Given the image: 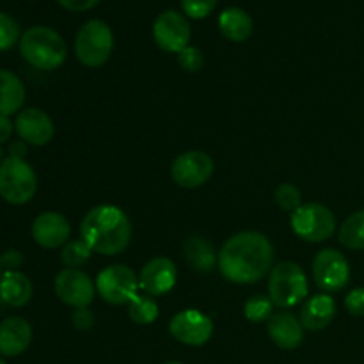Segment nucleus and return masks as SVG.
Segmentation results:
<instances>
[{"label":"nucleus","mask_w":364,"mask_h":364,"mask_svg":"<svg viewBox=\"0 0 364 364\" xmlns=\"http://www.w3.org/2000/svg\"><path fill=\"white\" fill-rule=\"evenodd\" d=\"M272 263V242L259 231H240L223 245L217 265L230 283L252 284L269 276Z\"/></svg>","instance_id":"1"},{"label":"nucleus","mask_w":364,"mask_h":364,"mask_svg":"<svg viewBox=\"0 0 364 364\" xmlns=\"http://www.w3.org/2000/svg\"><path fill=\"white\" fill-rule=\"evenodd\" d=\"M80 238L98 255H121L130 244L132 223L117 206L98 205L82 219Z\"/></svg>","instance_id":"2"},{"label":"nucleus","mask_w":364,"mask_h":364,"mask_svg":"<svg viewBox=\"0 0 364 364\" xmlns=\"http://www.w3.org/2000/svg\"><path fill=\"white\" fill-rule=\"evenodd\" d=\"M20 53L36 70L53 71L64 64L68 48L59 32L50 27L36 25L21 34Z\"/></svg>","instance_id":"3"},{"label":"nucleus","mask_w":364,"mask_h":364,"mask_svg":"<svg viewBox=\"0 0 364 364\" xmlns=\"http://www.w3.org/2000/svg\"><path fill=\"white\" fill-rule=\"evenodd\" d=\"M309 294L308 276L301 265L294 262H281L269 274V297L274 306L290 309L301 304Z\"/></svg>","instance_id":"4"},{"label":"nucleus","mask_w":364,"mask_h":364,"mask_svg":"<svg viewBox=\"0 0 364 364\" xmlns=\"http://www.w3.org/2000/svg\"><path fill=\"white\" fill-rule=\"evenodd\" d=\"M38 191V176L25 159L6 156L0 164V198L14 206L31 201Z\"/></svg>","instance_id":"5"},{"label":"nucleus","mask_w":364,"mask_h":364,"mask_svg":"<svg viewBox=\"0 0 364 364\" xmlns=\"http://www.w3.org/2000/svg\"><path fill=\"white\" fill-rule=\"evenodd\" d=\"M112 28L103 20H89L75 38V55L87 68L103 66L112 55Z\"/></svg>","instance_id":"6"},{"label":"nucleus","mask_w":364,"mask_h":364,"mask_svg":"<svg viewBox=\"0 0 364 364\" xmlns=\"http://www.w3.org/2000/svg\"><path fill=\"white\" fill-rule=\"evenodd\" d=\"M291 230L301 240L320 244L329 240L336 231V217L320 203H306L291 213Z\"/></svg>","instance_id":"7"},{"label":"nucleus","mask_w":364,"mask_h":364,"mask_svg":"<svg viewBox=\"0 0 364 364\" xmlns=\"http://www.w3.org/2000/svg\"><path fill=\"white\" fill-rule=\"evenodd\" d=\"M96 291L112 306L128 304L139 294V277L130 267L109 265L98 274L95 281Z\"/></svg>","instance_id":"8"},{"label":"nucleus","mask_w":364,"mask_h":364,"mask_svg":"<svg viewBox=\"0 0 364 364\" xmlns=\"http://www.w3.org/2000/svg\"><path fill=\"white\" fill-rule=\"evenodd\" d=\"M313 279L323 291H340L350 281V265L340 251L333 247L322 249L311 265Z\"/></svg>","instance_id":"9"},{"label":"nucleus","mask_w":364,"mask_h":364,"mask_svg":"<svg viewBox=\"0 0 364 364\" xmlns=\"http://www.w3.org/2000/svg\"><path fill=\"white\" fill-rule=\"evenodd\" d=\"M53 290L60 302L75 309L87 308L96 297V284L80 269H64L53 281Z\"/></svg>","instance_id":"10"},{"label":"nucleus","mask_w":364,"mask_h":364,"mask_svg":"<svg viewBox=\"0 0 364 364\" xmlns=\"http://www.w3.org/2000/svg\"><path fill=\"white\" fill-rule=\"evenodd\" d=\"M169 333L180 343L188 347H203L213 334V322L198 309H183L169 322Z\"/></svg>","instance_id":"11"},{"label":"nucleus","mask_w":364,"mask_h":364,"mask_svg":"<svg viewBox=\"0 0 364 364\" xmlns=\"http://www.w3.org/2000/svg\"><path fill=\"white\" fill-rule=\"evenodd\" d=\"M213 160L212 156L206 155L205 151H192L181 153L171 166V176L174 183L183 188H198L205 185L213 174Z\"/></svg>","instance_id":"12"},{"label":"nucleus","mask_w":364,"mask_h":364,"mask_svg":"<svg viewBox=\"0 0 364 364\" xmlns=\"http://www.w3.org/2000/svg\"><path fill=\"white\" fill-rule=\"evenodd\" d=\"M153 39L164 52H183L191 41V23L178 11H164L153 23Z\"/></svg>","instance_id":"13"},{"label":"nucleus","mask_w":364,"mask_h":364,"mask_svg":"<svg viewBox=\"0 0 364 364\" xmlns=\"http://www.w3.org/2000/svg\"><path fill=\"white\" fill-rule=\"evenodd\" d=\"M14 132L23 142L31 146H46L53 139L55 127L45 110L28 107L20 110L14 119Z\"/></svg>","instance_id":"14"},{"label":"nucleus","mask_w":364,"mask_h":364,"mask_svg":"<svg viewBox=\"0 0 364 364\" xmlns=\"http://www.w3.org/2000/svg\"><path fill=\"white\" fill-rule=\"evenodd\" d=\"M178 281V269L173 259L153 258L142 267L139 276V288L149 297H160L169 294Z\"/></svg>","instance_id":"15"},{"label":"nucleus","mask_w":364,"mask_h":364,"mask_svg":"<svg viewBox=\"0 0 364 364\" xmlns=\"http://www.w3.org/2000/svg\"><path fill=\"white\" fill-rule=\"evenodd\" d=\"M70 235V220L59 212H43L32 223V238L43 249L64 247Z\"/></svg>","instance_id":"16"},{"label":"nucleus","mask_w":364,"mask_h":364,"mask_svg":"<svg viewBox=\"0 0 364 364\" xmlns=\"http://www.w3.org/2000/svg\"><path fill=\"white\" fill-rule=\"evenodd\" d=\"M267 333L270 340L283 350H295L304 340V327L301 320L290 311L274 313L267 322Z\"/></svg>","instance_id":"17"},{"label":"nucleus","mask_w":364,"mask_h":364,"mask_svg":"<svg viewBox=\"0 0 364 364\" xmlns=\"http://www.w3.org/2000/svg\"><path fill=\"white\" fill-rule=\"evenodd\" d=\"M32 341V327L21 316H9L0 322V355L16 358L23 354Z\"/></svg>","instance_id":"18"},{"label":"nucleus","mask_w":364,"mask_h":364,"mask_svg":"<svg viewBox=\"0 0 364 364\" xmlns=\"http://www.w3.org/2000/svg\"><path fill=\"white\" fill-rule=\"evenodd\" d=\"M336 316V302L331 295L316 294L304 302L301 309L302 327L308 331H323Z\"/></svg>","instance_id":"19"},{"label":"nucleus","mask_w":364,"mask_h":364,"mask_svg":"<svg viewBox=\"0 0 364 364\" xmlns=\"http://www.w3.org/2000/svg\"><path fill=\"white\" fill-rule=\"evenodd\" d=\"M32 283L20 270H6L0 277V299L11 308H23L32 299Z\"/></svg>","instance_id":"20"},{"label":"nucleus","mask_w":364,"mask_h":364,"mask_svg":"<svg viewBox=\"0 0 364 364\" xmlns=\"http://www.w3.org/2000/svg\"><path fill=\"white\" fill-rule=\"evenodd\" d=\"M183 256L188 267L196 272H210L213 270L215 263H219V255L215 252L213 245L205 237H191L183 244Z\"/></svg>","instance_id":"21"},{"label":"nucleus","mask_w":364,"mask_h":364,"mask_svg":"<svg viewBox=\"0 0 364 364\" xmlns=\"http://www.w3.org/2000/svg\"><path fill=\"white\" fill-rule=\"evenodd\" d=\"M25 85L9 70H0V114L11 116L20 112L25 103Z\"/></svg>","instance_id":"22"},{"label":"nucleus","mask_w":364,"mask_h":364,"mask_svg":"<svg viewBox=\"0 0 364 364\" xmlns=\"http://www.w3.org/2000/svg\"><path fill=\"white\" fill-rule=\"evenodd\" d=\"M220 34L233 43L247 41L252 34V20L240 7H228L219 16Z\"/></svg>","instance_id":"23"},{"label":"nucleus","mask_w":364,"mask_h":364,"mask_svg":"<svg viewBox=\"0 0 364 364\" xmlns=\"http://www.w3.org/2000/svg\"><path fill=\"white\" fill-rule=\"evenodd\" d=\"M341 245L352 251H363L364 249V210L352 213L347 220L340 226L338 233Z\"/></svg>","instance_id":"24"},{"label":"nucleus","mask_w":364,"mask_h":364,"mask_svg":"<svg viewBox=\"0 0 364 364\" xmlns=\"http://www.w3.org/2000/svg\"><path fill=\"white\" fill-rule=\"evenodd\" d=\"M128 316L137 326H149L159 318V304L146 294H137L128 302Z\"/></svg>","instance_id":"25"},{"label":"nucleus","mask_w":364,"mask_h":364,"mask_svg":"<svg viewBox=\"0 0 364 364\" xmlns=\"http://www.w3.org/2000/svg\"><path fill=\"white\" fill-rule=\"evenodd\" d=\"M244 315L249 322L263 323L269 322L270 316L274 315V302L267 295H252L245 301L244 304Z\"/></svg>","instance_id":"26"},{"label":"nucleus","mask_w":364,"mask_h":364,"mask_svg":"<svg viewBox=\"0 0 364 364\" xmlns=\"http://www.w3.org/2000/svg\"><path fill=\"white\" fill-rule=\"evenodd\" d=\"M91 247L82 238H78V240H71L64 245L60 259L66 269H80L91 259Z\"/></svg>","instance_id":"27"},{"label":"nucleus","mask_w":364,"mask_h":364,"mask_svg":"<svg viewBox=\"0 0 364 364\" xmlns=\"http://www.w3.org/2000/svg\"><path fill=\"white\" fill-rule=\"evenodd\" d=\"M274 199H276L277 206L288 213L297 212L302 206L301 191L294 183H281L274 192Z\"/></svg>","instance_id":"28"},{"label":"nucleus","mask_w":364,"mask_h":364,"mask_svg":"<svg viewBox=\"0 0 364 364\" xmlns=\"http://www.w3.org/2000/svg\"><path fill=\"white\" fill-rule=\"evenodd\" d=\"M21 39L20 25L13 16L0 13V52L11 50Z\"/></svg>","instance_id":"29"},{"label":"nucleus","mask_w":364,"mask_h":364,"mask_svg":"<svg viewBox=\"0 0 364 364\" xmlns=\"http://www.w3.org/2000/svg\"><path fill=\"white\" fill-rule=\"evenodd\" d=\"M217 2L219 0H181V7L188 18L201 20V18L212 14V11L217 7Z\"/></svg>","instance_id":"30"},{"label":"nucleus","mask_w":364,"mask_h":364,"mask_svg":"<svg viewBox=\"0 0 364 364\" xmlns=\"http://www.w3.org/2000/svg\"><path fill=\"white\" fill-rule=\"evenodd\" d=\"M178 64H180L181 70L188 71V73H196L203 68L205 64V55L199 48L196 46H187L183 52L178 53Z\"/></svg>","instance_id":"31"},{"label":"nucleus","mask_w":364,"mask_h":364,"mask_svg":"<svg viewBox=\"0 0 364 364\" xmlns=\"http://www.w3.org/2000/svg\"><path fill=\"white\" fill-rule=\"evenodd\" d=\"M345 308L352 316H364V288H355L345 297Z\"/></svg>","instance_id":"32"},{"label":"nucleus","mask_w":364,"mask_h":364,"mask_svg":"<svg viewBox=\"0 0 364 364\" xmlns=\"http://www.w3.org/2000/svg\"><path fill=\"white\" fill-rule=\"evenodd\" d=\"M71 323H73L75 329L89 331L95 326V315H92V311H89L87 308L75 309V313L71 315Z\"/></svg>","instance_id":"33"},{"label":"nucleus","mask_w":364,"mask_h":364,"mask_svg":"<svg viewBox=\"0 0 364 364\" xmlns=\"http://www.w3.org/2000/svg\"><path fill=\"white\" fill-rule=\"evenodd\" d=\"M0 262L6 270H18L23 265V252L18 251V249H9L0 256Z\"/></svg>","instance_id":"34"},{"label":"nucleus","mask_w":364,"mask_h":364,"mask_svg":"<svg viewBox=\"0 0 364 364\" xmlns=\"http://www.w3.org/2000/svg\"><path fill=\"white\" fill-rule=\"evenodd\" d=\"M64 9L75 11V13H82V11H89L100 2V0H57Z\"/></svg>","instance_id":"35"},{"label":"nucleus","mask_w":364,"mask_h":364,"mask_svg":"<svg viewBox=\"0 0 364 364\" xmlns=\"http://www.w3.org/2000/svg\"><path fill=\"white\" fill-rule=\"evenodd\" d=\"M14 132V123L9 119V116L0 114V144L11 141V135Z\"/></svg>","instance_id":"36"},{"label":"nucleus","mask_w":364,"mask_h":364,"mask_svg":"<svg viewBox=\"0 0 364 364\" xmlns=\"http://www.w3.org/2000/svg\"><path fill=\"white\" fill-rule=\"evenodd\" d=\"M27 142H23L20 139V141H13L9 144V156H16V159H25V155H27Z\"/></svg>","instance_id":"37"},{"label":"nucleus","mask_w":364,"mask_h":364,"mask_svg":"<svg viewBox=\"0 0 364 364\" xmlns=\"http://www.w3.org/2000/svg\"><path fill=\"white\" fill-rule=\"evenodd\" d=\"M2 160H4V149L2 146H0V164H2Z\"/></svg>","instance_id":"38"},{"label":"nucleus","mask_w":364,"mask_h":364,"mask_svg":"<svg viewBox=\"0 0 364 364\" xmlns=\"http://www.w3.org/2000/svg\"><path fill=\"white\" fill-rule=\"evenodd\" d=\"M164 364H183V363H178V361H167V363H164Z\"/></svg>","instance_id":"39"},{"label":"nucleus","mask_w":364,"mask_h":364,"mask_svg":"<svg viewBox=\"0 0 364 364\" xmlns=\"http://www.w3.org/2000/svg\"><path fill=\"white\" fill-rule=\"evenodd\" d=\"M2 269H4V267H2V262H0V277H2V274H4V272H2Z\"/></svg>","instance_id":"40"},{"label":"nucleus","mask_w":364,"mask_h":364,"mask_svg":"<svg viewBox=\"0 0 364 364\" xmlns=\"http://www.w3.org/2000/svg\"><path fill=\"white\" fill-rule=\"evenodd\" d=\"M0 364H7V363H6V361H4V359H2V358H0Z\"/></svg>","instance_id":"41"}]
</instances>
